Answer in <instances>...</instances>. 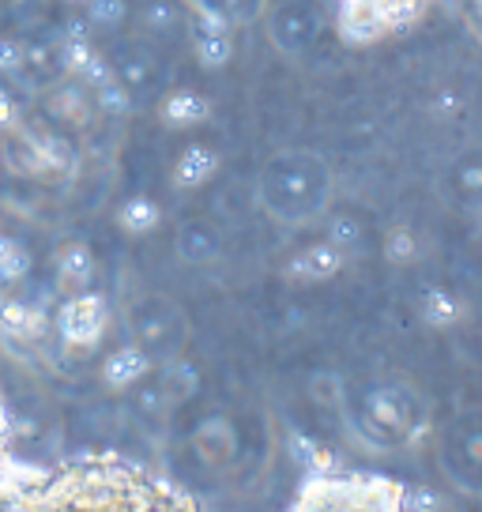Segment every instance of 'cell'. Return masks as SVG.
Returning <instances> with one entry per match:
<instances>
[{
    "instance_id": "obj_1",
    "label": "cell",
    "mask_w": 482,
    "mask_h": 512,
    "mask_svg": "<svg viewBox=\"0 0 482 512\" xmlns=\"http://www.w3.org/2000/svg\"><path fill=\"white\" fill-rule=\"evenodd\" d=\"M8 512H204L170 479L121 456H80L53 471L23 475Z\"/></svg>"
},
{
    "instance_id": "obj_2",
    "label": "cell",
    "mask_w": 482,
    "mask_h": 512,
    "mask_svg": "<svg viewBox=\"0 0 482 512\" xmlns=\"http://www.w3.org/2000/svg\"><path fill=\"white\" fill-rule=\"evenodd\" d=\"M336 177L332 166L317 151H279L260 170L257 200L260 208L283 226H309L317 223L332 204Z\"/></svg>"
},
{
    "instance_id": "obj_3",
    "label": "cell",
    "mask_w": 482,
    "mask_h": 512,
    "mask_svg": "<svg viewBox=\"0 0 482 512\" xmlns=\"http://www.w3.org/2000/svg\"><path fill=\"white\" fill-rule=\"evenodd\" d=\"M354 433L373 452H396L418 445L430 433V403L411 381L388 377L362 392L354 407Z\"/></svg>"
},
{
    "instance_id": "obj_4",
    "label": "cell",
    "mask_w": 482,
    "mask_h": 512,
    "mask_svg": "<svg viewBox=\"0 0 482 512\" xmlns=\"http://www.w3.org/2000/svg\"><path fill=\"white\" fill-rule=\"evenodd\" d=\"M403 490L377 471H309L287 512H403Z\"/></svg>"
},
{
    "instance_id": "obj_5",
    "label": "cell",
    "mask_w": 482,
    "mask_h": 512,
    "mask_svg": "<svg viewBox=\"0 0 482 512\" xmlns=\"http://www.w3.org/2000/svg\"><path fill=\"white\" fill-rule=\"evenodd\" d=\"M437 464L452 490L482 497V407H467L437 433Z\"/></svg>"
},
{
    "instance_id": "obj_6",
    "label": "cell",
    "mask_w": 482,
    "mask_h": 512,
    "mask_svg": "<svg viewBox=\"0 0 482 512\" xmlns=\"http://www.w3.org/2000/svg\"><path fill=\"white\" fill-rule=\"evenodd\" d=\"M434 0H339V34L366 46L411 27Z\"/></svg>"
},
{
    "instance_id": "obj_7",
    "label": "cell",
    "mask_w": 482,
    "mask_h": 512,
    "mask_svg": "<svg viewBox=\"0 0 482 512\" xmlns=\"http://www.w3.org/2000/svg\"><path fill=\"white\" fill-rule=\"evenodd\" d=\"M106 324H110V305L95 290H76L57 309V332L72 351L98 347V339L106 336Z\"/></svg>"
},
{
    "instance_id": "obj_8",
    "label": "cell",
    "mask_w": 482,
    "mask_h": 512,
    "mask_svg": "<svg viewBox=\"0 0 482 512\" xmlns=\"http://www.w3.org/2000/svg\"><path fill=\"white\" fill-rule=\"evenodd\" d=\"M445 196L456 208L479 215L482 211V144L464 147L445 166Z\"/></svg>"
},
{
    "instance_id": "obj_9",
    "label": "cell",
    "mask_w": 482,
    "mask_h": 512,
    "mask_svg": "<svg viewBox=\"0 0 482 512\" xmlns=\"http://www.w3.org/2000/svg\"><path fill=\"white\" fill-rule=\"evenodd\" d=\"M151 373V354H147L144 343H129V347H117L113 354H106V362H102V381L110 384V388H132V384H140Z\"/></svg>"
},
{
    "instance_id": "obj_10",
    "label": "cell",
    "mask_w": 482,
    "mask_h": 512,
    "mask_svg": "<svg viewBox=\"0 0 482 512\" xmlns=\"http://www.w3.org/2000/svg\"><path fill=\"white\" fill-rule=\"evenodd\" d=\"M193 448L196 456L208 467H223L234 460V448H238V437H234V426L226 418H208L193 430Z\"/></svg>"
},
{
    "instance_id": "obj_11",
    "label": "cell",
    "mask_w": 482,
    "mask_h": 512,
    "mask_svg": "<svg viewBox=\"0 0 482 512\" xmlns=\"http://www.w3.org/2000/svg\"><path fill=\"white\" fill-rule=\"evenodd\" d=\"M347 264V253L332 245V241H313L302 253L290 260V275L294 279H309V283H321V279H332Z\"/></svg>"
},
{
    "instance_id": "obj_12",
    "label": "cell",
    "mask_w": 482,
    "mask_h": 512,
    "mask_svg": "<svg viewBox=\"0 0 482 512\" xmlns=\"http://www.w3.org/2000/svg\"><path fill=\"white\" fill-rule=\"evenodd\" d=\"M53 268H57V283H61L68 294H76V290L91 287V279H95V253H91L83 241H68V245L57 249Z\"/></svg>"
},
{
    "instance_id": "obj_13",
    "label": "cell",
    "mask_w": 482,
    "mask_h": 512,
    "mask_svg": "<svg viewBox=\"0 0 482 512\" xmlns=\"http://www.w3.org/2000/svg\"><path fill=\"white\" fill-rule=\"evenodd\" d=\"M219 170V155L211 151L208 144H189L174 162V174H170V185L174 189H200L204 181H211V174Z\"/></svg>"
},
{
    "instance_id": "obj_14",
    "label": "cell",
    "mask_w": 482,
    "mask_h": 512,
    "mask_svg": "<svg viewBox=\"0 0 482 512\" xmlns=\"http://www.w3.org/2000/svg\"><path fill=\"white\" fill-rule=\"evenodd\" d=\"M0 332L12 339H38L46 332V317H42L38 305L8 298V302L0 305Z\"/></svg>"
},
{
    "instance_id": "obj_15",
    "label": "cell",
    "mask_w": 482,
    "mask_h": 512,
    "mask_svg": "<svg viewBox=\"0 0 482 512\" xmlns=\"http://www.w3.org/2000/svg\"><path fill=\"white\" fill-rule=\"evenodd\" d=\"M211 113V102L200 91H193V87H181V91H174V95L162 102V121L166 125H200L204 117Z\"/></svg>"
},
{
    "instance_id": "obj_16",
    "label": "cell",
    "mask_w": 482,
    "mask_h": 512,
    "mask_svg": "<svg viewBox=\"0 0 482 512\" xmlns=\"http://www.w3.org/2000/svg\"><path fill=\"white\" fill-rule=\"evenodd\" d=\"M23 467L12 460V422H8V407L0 400V501L16 494V486L23 482Z\"/></svg>"
},
{
    "instance_id": "obj_17",
    "label": "cell",
    "mask_w": 482,
    "mask_h": 512,
    "mask_svg": "<svg viewBox=\"0 0 482 512\" xmlns=\"http://www.w3.org/2000/svg\"><path fill=\"white\" fill-rule=\"evenodd\" d=\"M460 317H464V302H460L452 290L434 287L422 294V320H426V324H434V328H452Z\"/></svg>"
},
{
    "instance_id": "obj_18",
    "label": "cell",
    "mask_w": 482,
    "mask_h": 512,
    "mask_svg": "<svg viewBox=\"0 0 482 512\" xmlns=\"http://www.w3.org/2000/svg\"><path fill=\"white\" fill-rule=\"evenodd\" d=\"M162 211L155 200H147V196H132V200H125L121 204V211H117V223H121V230L125 234H151L155 226H159Z\"/></svg>"
},
{
    "instance_id": "obj_19",
    "label": "cell",
    "mask_w": 482,
    "mask_h": 512,
    "mask_svg": "<svg viewBox=\"0 0 482 512\" xmlns=\"http://www.w3.org/2000/svg\"><path fill=\"white\" fill-rule=\"evenodd\" d=\"M31 272V253L12 234H0V287H12Z\"/></svg>"
},
{
    "instance_id": "obj_20",
    "label": "cell",
    "mask_w": 482,
    "mask_h": 512,
    "mask_svg": "<svg viewBox=\"0 0 482 512\" xmlns=\"http://www.w3.org/2000/svg\"><path fill=\"white\" fill-rule=\"evenodd\" d=\"M196 392V369L189 362H174V366L166 369V377H162V396L166 400H189Z\"/></svg>"
},
{
    "instance_id": "obj_21",
    "label": "cell",
    "mask_w": 482,
    "mask_h": 512,
    "mask_svg": "<svg viewBox=\"0 0 482 512\" xmlns=\"http://www.w3.org/2000/svg\"><path fill=\"white\" fill-rule=\"evenodd\" d=\"M294 456L302 460L306 471H336V456L324 445H317L313 437H294Z\"/></svg>"
},
{
    "instance_id": "obj_22",
    "label": "cell",
    "mask_w": 482,
    "mask_h": 512,
    "mask_svg": "<svg viewBox=\"0 0 482 512\" xmlns=\"http://www.w3.org/2000/svg\"><path fill=\"white\" fill-rule=\"evenodd\" d=\"M177 253L185 256L189 264H208L211 256H215V241H211L204 230H185V234L177 238Z\"/></svg>"
},
{
    "instance_id": "obj_23",
    "label": "cell",
    "mask_w": 482,
    "mask_h": 512,
    "mask_svg": "<svg viewBox=\"0 0 482 512\" xmlns=\"http://www.w3.org/2000/svg\"><path fill=\"white\" fill-rule=\"evenodd\" d=\"M385 256L392 260V264H411L418 256V241L411 230H403V226H396V230H388L385 238Z\"/></svg>"
},
{
    "instance_id": "obj_24",
    "label": "cell",
    "mask_w": 482,
    "mask_h": 512,
    "mask_svg": "<svg viewBox=\"0 0 482 512\" xmlns=\"http://www.w3.org/2000/svg\"><path fill=\"white\" fill-rule=\"evenodd\" d=\"M403 512H445V497L430 486H407L403 490Z\"/></svg>"
},
{
    "instance_id": "obj_25",
    "label": "cell",
    "mask_w": 482,
    "mask_h": 512,
    "mask_svg": "<svg viewBox=\"0 0 482 512\" xmlns=\"http://www.w3.org/2000/svg\"><path fill=\"white\" fill-rule=\"evenodd\" d=\"M196 49H200V61L204 64H223L226 57H230V38H226L223 31L215 34V38L200 34V38H196Z\"/></svg>"
},
{
    "instance_id": "obj_26",
    "label": "cell",
    "mask_w": 482,
    "mask_h": 512,
    "mask_svg": "<svg viewBox=\"0 0 482 512\" xmlns=\"http://www.w3.org/2000/svg\"><path fill=\"white\" fill-rule=\"evenodd\" d=\"M358 238H362V230H358V223H351V219H336V223H332V230H328V241H332V245H339L343 253H347L351 245H358Z\"/></svg>"
},
{
    "instance_id": "obj_27",
    "label": "cell",
    "mask_w": 482,
    "mask_h": 512,
    "mask_svg": "<svg viewBox=\"0 0 482 512\" xmlns=\"http://www.w3.org/2000/svg\"><path fill=\"white\" fill-rule=\"evenodd\" d=\"M23 64V53H19L16 42H4L0 38V72H12V68H19Z\"/></svg>"
},
{
    "instance_id": "obj_28",
    "label": "cell",
    "mask_w": 482,
    "mask_h": 512,
    "mask_svg": "<svg viewBox=\"0 0 482 512\" xmlns=\"http://www.w3.org/2000/svg\"><path fill=\"white\" fill-rule=\"evenodd\" d=\"M12 125H16V102H12L8 91H0V132Z\"/></svg>"
},
{
    "instance_id": "obj_29",
    "label": "cell",
    "mask_w": 482,
    "mask_h": 512,
    "mask_svg": "<svg viewBox=\"0 0 482 512\" xmlns=\"http://www.w3.org/2000/svg\"><path fill=\"white\" fill-rule=\"evenodd\" d=\"M4 302H8V294H4V287H0V305H4Z\"/></svg>"
},
{
    "instance_id": "obj_30",
    "label": "cell",
    "mask_w": 482,
    "mask_h": 512,
    "mask_svg": "<svg viewBox=\"0 0 482 512\" xmlns=\"http://www.w3.org/2000/svg\"><path fill=\"white\" fill-rule=\"evenodd\" d=\"M475 219H479V226H482V211H479V215H475Z\"/></svg>"
}]
</instances>
